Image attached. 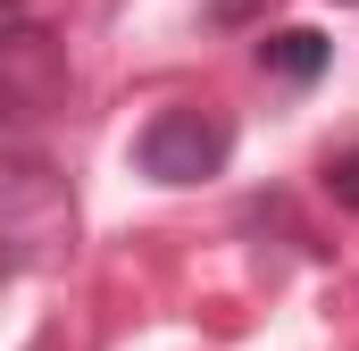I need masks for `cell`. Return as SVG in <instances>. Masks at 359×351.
<instances>
[{
  "label": "cell",
  "instance_id": "cell-1",
  "mask_svg": "<svg viewBox=\"0 0 359 351\" xmlns=\"http://www.w3.org/2000/svg\"><path fill=\"white\" fill-rule=\"evenodd\" d=\"M67 226H76V209H67L59 168L34 159V151H0V251H8V267L59 251Z\"/></svg>",
  "mask_w": 359,
  "mask_h": 351
},
{
  "label": "cell",
  "instance_id": "cell-2",
  "mask_svg": "<svg viewBox=\"0 0 359 351\" xmlns=\"http://www.w3.org/2000/svg\"><path fill=\"white\" fill-rule=\"evenodd\" d=\"M134 159L142 176H159V184H201V176H217L234 159V126L217 117V109H159L151 126H142V143H134Z\"/></svg>",
  "mask_w": 359,
  "mask_h": 351
},
{
  "label": "cell",
  "instance_id": "cell-3",
  "mask_svg": "<svg viewBox=\"0 0 359 351\" xmlns=\"http://www.w3.org/2000/svg\"><path fill=\"white\" fill-rule=\"evenodd\" d=\"M59 100H67V51H59V34H42L34 17L0 25V126H34Z\"/></svg>",
  "mask_w": 359,
  "mask_h": 351
},
{
  "label": "cell",
  "instance_id": "cell-4",
  "mask_svg": "<svg viewBox=\"0 0 359 351\" xmlns=\"http://www.w3.org/2000/svg\"><path fill=\"white\" fill-rule=\"evenodd\" d=\"M326 59H334V51H326V34H309V25H284V34L259 42V67L284 76V84H318V76H326Z\"/></svg>",
  "mask_w": 359,
  "mask_h": 351
},
{
  "label": "cell",
  "instance_id": "cell-5",
  "mask_svg": "<svg viewBox=\"0 0 359 351\" xmlns=\"http://www.w3.org/2000/svg\"><path fill=\"white\" fill-rule=\"evenodd\" d=\"M326 192H334L343 209H359V143L343 151V159H334V168H326Z\"/></svg>",
  "mask_w": 359,
  "mask_h": 351
},
{
  "label": "cell",
  "instance_id": "cell-6",
  "mask_svg": "<svg viewBox=\"0 0 359 351\" xmlns=\"http://www.w3.org/2000/svg\"><path fill=\"white\" fill-rule=\"evenodd\" d=\"M276 0H209V25H251V17H268Z\"/></svg>",
  "mask_w": 359,
  "mask_h": 351
},
{
  "label": "cell",
  "instance_id": "cell-7",
  "mask_svg": "<svg viewBox=\"0 0 359 351\" xmlns=\"http://www.w3.org/2000/svg\"><path fill=\"white\" fill-rule=\"evenodd\" d=\"M0 25H25V0H0Z\"/></svg>",
  "mask_w": 359,
  "mask_h": 351
},
{
  "label": "cell",
  "instance_id": "cell-8",
  "mask_svg": "<svg viewBox=\"0 0 359 351\" xmlns=\"http://www.w3.org/2000/svg\"><path fill=\"white\" fill-rule=\"evenodd\" d=\"M0 276H8V251H0Z\"/></svg>",
  "mask_w": 359,
  "mask_h": 351
}]
</instances>
